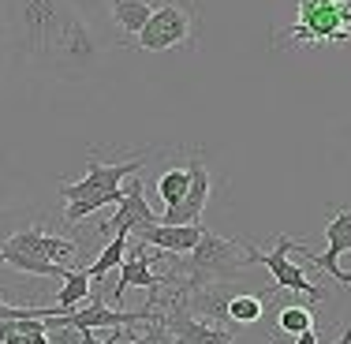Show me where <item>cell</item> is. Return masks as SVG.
I'll list each match as a JSON object with an SVG mask.
<instances>
[{"mask_svg":"<svg viewBox=\"0 0 351 344\" xmlns=\"http://www.w3.org/2000/svg\"><path fill=\"white\" fill-rule=\"evenodd\" d=\"M142 165H146V154L135 157V161H120V165H101L97 154H90L86 176L60 187V198L68 203L64 221H82V217H90L94 209L120 206L123 203V180H131L135 172H142Z\"/></svg>","mask_w":351,"mask_h":344,"instance_id":"1","label":"cell"},{"mask_svg":"<svg viewBox=\"0 0 351 344\" xmlns=\"http://www.w3.org/2000/svg\"><path fill=\"white\" fill-rule=\"evenodd\" d=\"M183 270L187 277L180 284V296H202V292H213L247 273V247L243 240H224L217 232H206L198 247L187 255Z\"/></svg>","mask_w":351,"mask_h":344,"instance_id":"2","label":"cell"},{"mask_svg":"<svg viewBox=\"0 0 351 344\" xmlns=\"http://www.w3.org/2000/svg\"><path fill=\"white\" fill-rule=\"evenodd\" d=\"M351 38V0H299V12L273 45H344Z\"/></svg>","mask_w":351,"mask_h":344,"instance_id":"3","label":"cell"},{"mask_svg":"<svg viewBox=\"0 0 351 344\" xmlns=\"http://www.w3.org/2000/svg\"><path fill=\"white\" fill-rule=\"evenodd\" d=\"M138 49L146 53H169V49H195L198 41V8L195 0H165L154 8L146 27L135 34Z\"/></svg>","mask_w":351,"mask_h":344,"instance_id":"4","label":"cell"},{"mask_svg":"<svg viewBox=\"0 0 351 344\" xmlns=\"http://www.w3.org/2000/svg\"><path fill=\"white\" fill-rule=\"evenodd\" d=\"M68 4L71 0H15L12 4V30H15L19 49L27 53V60L45 68L49 41L60 30Z\"/></svg>","mask_w":351,"mask_h":344,"instance_id":"5","label":"cell"},{"mask_svg":"<svg viewBox=\"0 0 351 344\" xmlns=\"http://www.w3.org/2000/svg\"><path fill=\"white\" fill-rule=\"evenodd\" d=\"M94 64H97V38L90 30V23L75 12V4H68L60 30L49 41L45 68H53L56 75H90Z\"/></svg>","mask_w":351,"mask_h":344,"instance_id":"6","label":"cell"},{"mask_svg":"<svg viewBox=\"0 0 351 344\" xmlns=\"http://www.w3.org/2000/svg\"><path fill=\"white\" fill-rule=\"evenodd\" d=\"M157 314V307H142V310H116L105 303V296H94L86 299L82 307L75 310H60V314L45 318L49 330H116V325H146L149 318Z\"/></svg>","mask_w":351,"mask_h":344,"instance_id":"7","label":"cell"},{"mask_svg":"<svg viewBox=\"0 0 351 344\" xmlns=\"http://www.w3.org/2000/svg\"><path fill=\"white\" fill-rule=\"evenodd\" d=\"M243 247H247V266H265V270L273 273V284H277V288L299 292V296H311V303H322V299H325V292L317 288V284L306 281V273L299 270V266L288 262V255L299 247V240L277 236V247H273V251H258L250 240H243Z\"/></svg>","mask_w":351,"mask_h":344,"instance_id":"8","label":"cell"},{"mask_svg":"<svg viewBox=\"0 0 351 344\" xmlns=\"http://www.w3.org/2000/svg\"><path fill=\"white\" fill-rule=\"evenodd\" d=\"M157 318L165 322V330L172 333L176 344H236V337H232L228 330H221L217 322L195 318V310H191V303L180 292L157 307Z\"/></svg>","mask_w":351,"mask_h":344,"instance_id":"9","label":"cell"},{"mask_svg":"<svg viewBox=\"0 0 351 344\" xmlns=\"http://www.w3.org/2000/svg\"><path fill=\"white\" fill-rule=\"evenodd\" d=\"M154 209L146 203V180H142V172H135L128 183H123V203L116 206V214L108 217L101 225V236H116V232H123V236H135L138 229H146V225H154Z\"/></svg>","mask_w":351,"mask_h":344,"instance_id":"10","label":"cell"},{"mask_svg":"<svg viewBox=\"0 0 351 344\" xmlns=\"http://www.w3.org/2000/svg\"><path fill=\"white\" fill-rule=\"evenodd\" d=\"M325 240H329V251H322V255H314V251H306V247H299V251H303V258L311 266H317L322 273H329L332 281L344 284V258L351 255V206H344L340 214L329 217Z\"/></svg>","mask_w":351,"mask_h":344,"instance_id":"11","label":"cell"},{"mask_svg":"<svg viewBox=\"0 0 351 344\" xmlns=\"http://www.w3.org/2000/svg\"><path fill=\"white\" fill-rule=\"evenodd\" d=\"M187 172H191V187H187V195H183L176 206L165 209L161 217H157L161 225H202L198 217H202L206 198H210V172H206L202 154H191Z\"/></svg>","mask_w":351,"mask_h":344,"instance_id":"12","label":"cell"},{"mask_svg":"<svg viewBox=\"0 0 351 344\" xmlns=\"http://www.w3.org/2000/svg\"><path fill=\"white\" fill-rule=\"evenodd\" d=\"M0 247L8 251H23L30 258H45V262H68L79 255V243L68 240V236H53V232H41V229H19L12 236H4Z\"/></svg>","mask_w":351,"mask_h":344,"instance_id":"13","label":"cell"},{"mask_svg":"<svg viewBox=\"0 0 351 344\" xmlns=\"http://www.w3.org/2000/svg\"><path fill=\"white\" fill-rule=\"evenodd\" d=\"M206 232H210L206 225H161V221H154L146 229H138L135 240H142L154 251H165V255H191Z\"/></svg>","mask_w":351,"mask_h":344,"instance_id":"14","label":"cell"},{"mask_svg":"<svg viewBox=\"0 0 351 344\" xmlns=\"http://www.w3.org/2000/svg\"><path fill=\"white\" fill-rule=\"evenodd\" d=\"M165 281H172V277L154 273V266H149V247H146L142 240H135L131 258H123V262H120V281H116V292H112V296H105V303L123 299V292H128V288H146L149 296H154V292L161 288Z\"/></svg>","mask_w":351,"mask_h":344,"instance_id":"15","label":"cell"},{"mask_svg":"<svg viewBox=\"0 0 351 344\" xmlns=\"http://www.w3.org/2000/svg\"><path fill=\"white\" fill-rule=\"evenodd\" d=\"M56 299H60L56 307H34V318H53V314H60V310L82 307L90 299V273L86 270H71L68 277H64V288H60Z\"/></svg>","mask_w":351,"mask_h":344,"instance_id":"16","label":"cell"},{"mask_svg":"<svg viewBox=\"0 0 351 344\" xmlns=\"http://www.w3.org/2000/svg\"><path fill=\"white\" fill-rule=\"evenodd\" d=\"M0 344H49L45 318H8V322H0Z\"/></svg>","mask_w":351,"mask_h":344,"instance_id":"17","label":"cell"},{"mask_svg":"<svg viewBox=\"0 0 351 344\" xmlns=\"http://www.w3.org/2000/svg\"><path fill=\"white\" fill-rule=\"evenodd\" d=\"M149 12H154L149 0H108V15H112L116 30H123V34H131V38L146 27Z\"/></svg>","mask_w":351,"mask_h":344,"instance_id":"18","label":"cell"},{"mask_svg":"<svg viewBox=\"0 0 351 344\" xmlns=\"http://www.w3.org/2000/svg\"><path fill=\"white\" fill-rule=\"evenodd\" d=\"M0 262H8L12 270H19V273H38V277H68L75 266L68 262H45V258H30V255H23V251H8V247H0Z\"/></svg>","mask_w":351,"mask_h":344,"instance_id":"19","label":"cell"},{"mask_svg":"<svg viewBox=\"0 0 351 344\" xmlns=\"http://www.w3.org/2000/svg\"><path fill=\"white\" fill-rule=\"evenodd\" d=\"M128 240H131V236L116 232V236H112V240H108L105 247H101V255H97V258H94V266L86 270L94 284H97V281H105V277L112 273V270H120V262H123V247H128Z\"/></svg>","mask_w":351,"mask_h":344,"instance_id":"20","label":"cell"},{"mask_svg":"<svg viewBox=\"0 0 351 344\" xmlns=\"http://www.w3.org/2000/svg\"><path fill=\"white\" fill-rule=\"evenodd\" d=\"M187 187H191V172H187V165H172V169H165V172H161V180H157V195H161L165 209L180 203V198L187 195Z\"/></svg>","mask_w":351,"mask_h":344,"instance_id":"21","label":"cell"},{"mask_svg":"<svg viewBox=\"0 0 351 344\" xmlns=\"http://www.w3.org/2000/svg\"><path fill=\"white\" fill-rule=\"evenodd\" d=\"M224 314L232 322H258L262 318V292H250V296H232L224 303Z\"/></svg>","mask_w":351,"mask_h":344,"instance_id":"22","label":"cell"},{"mask_svg":"<svg viewBox=\"0 0 351 344\" xmlns=\"http://www.w3.org/2000/svg\"><path fill=\"white\" fill-rule=\"evenodd\" d=\"M277 330H280V333H288V337H295V333H303V330H314V314H311V307H303V303L284 307L280 314H277Z\"/></svg>","mask_w":351,"mask_h":344,"instance_id":"23","label":"cell"},{"mask_svg":"<svg viewBox=\"0 0 351 344\" xmlns=\"http://www.w3.org/2000/svg\"><path fill=\"white\" fill-rule=\"evenodd\" d=\"M123 341H128V344H176L172 333L165 330V322H161L157 314L146 322V333H142V337H131V333H123Z\"/></svg>","mask_w":351,"mask_h":344,"instance_id":"24","label":"cell"},{"mask_svg":"<svg viewBox=\"0 0 351 344\" xmlns=\"http://www.w3.org/2000/svg\"><path fill=\"white\" fill-rule=\"evenodd\" d=\"M8 318H34V307H12L0 299V322H8Z\"/></svg>","mask_w":351,"mask_h":344,"instance_id":"25","label":"cell"},{"mask_svg":"<svg viewBox=\"0 0 351 344\" xmlns=\"http://www.w3.org/2000/svg\"><path fill=\"white\" fill-rule=\"evenodd\" d=\"M291 344H317V333L314 330H303V333H295V341Z\"/></svg>","mask_w":351,"mask_h":344,"instance_id":"26","label":"cell"},{"mask_svg":"<svg viewBox=\"0 0 351 344\" xmlns=\"http://www.w3.org/2000/svg\"><path fill=\"white\" fill-rule=\"evenodd\" d=\"M79 341H82V344H116V341H101V337H94L90 330H79Z\"/></svg>","mask_w":351,"mask_h":344,"instance_id":"27","label":"cell"},{"mask_svg":"<svg viewBox=\"0 0 351 344\" xmlns=\"http://www.w3.org/2000/svg\"><path fill=\"white\" fill-rule=\"evenodd\" d=\"M332 344H351V325H344V333H340V337L332 341Z\"/></svg>","mask_w":351,"mask_h":344,"instance_id":"28","label":"cell"}]
</instances>
